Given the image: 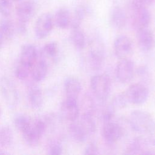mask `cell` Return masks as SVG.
<instances>
[{
	"mask_svg": "<svg viewBox=\"0 0 155 155\" xmlns=\"http://www.w3.org/2000/svg\"><path fill=\"white\" fill-rule=\"evenodd\" d=\"M90 87L94 95L101 101H105L111 91V82L106 74H97L91 77Z\"/></svg>",
	"mask_w": 155,
	"mask_h": 155,
	"instance_id": "6da1fadb",
	"label": "cell"
},
{
	"mask_svg": "<svg viewBox=\"0 0 155 155\" xmlns=\"http://www.w3.org/2000/svg\"><path fill=\"white\" fill-rule=\"evenodd\" d=\"M154 121L151 115L147 111L135 110L131 112L128 124L132 130L143 134Z\"/></svg>",
	"mask_w": 155,
	"mask_h": 155,
	"instance_id": "7a4b0ae2",
	"label": "cell"
},
{
	"mask_svg": "<svg viewBox=\"0 0 155 155\" xmlns=\"http://www.w3.org/2000/svg\"><path fill=\"white\" fill-rule=\"evenodd\" d=\"M105 48L103 41L99 38L92 39L88 47V61L94 70L99 69L105 59Z\"/></svg>",
	"mask_w": 155,
	"mask_h": 155,
	"instance_id": "3957f363",
	"label": "cell"
},
{
	"mask_svg": "<svg viewBox=\"0 0 155 155\" xmlns=\"http://www.w3.org/2000/svg\"><path fill=\"white\" fill-rule=\"evenodd\" d=\"M0 93L10 108L16 107L19 102L18 92L13 82L6 76L0 78Z\"/></svg>",
	"mask_w": 155,
	"mask_h": 155,
	"instance_id": "277c9868",
	"label": "cell"
},
{
	"mask_svg": "<svg viewBox=\"0 0 155 155\" xmlns=\"http://www.w3.org/2000/svg\"><path fill=\"white\" fill-rule=\"evenodd\" d=\"M125 93L129 103L135 105L144 104L149 95L147 87L141 83H135L130 85Z\"/></svg>",
	"mask_w": 155,
	"mask_h": 155,
	"instance_id": "5b68a950",
	"label": "cell"
},
{
	"mask_svg": "<svg viewBox=\"0 0 155 155\" xmlns=\"http://www.w3.org/2000/svg\"><path fill=\"white\" fill-rule=\"evenodd\" d=\"M124 129L119 123L113 120L104 122L102 135L106 143L114 144L119 140L124 134Z\"/></svg>",
	"mask_w": 155,
	"mask_h": 155,
	"instance_id": "8992f818",
	"label": "cell"
},
{
	"mask_svg": "<svg viewBox=\"0 0 155 155\" xmlns=\"http://www.w3.org/2000/svg\"><path fill=\"white\" fill-rule=\"evenodd\" d=\"M47 128L45 122L42 119H36L32 122L29 130L23 135L24 140L30 146H36L38 144L42 136Z\"/></svg>",
	"mask_w": 155,
	"mask_h": 155,
	"instance_id": "52a82bcc",
	"label": "cell"
},
{
	"mask_svg": "<svg viewBox=\"0 0 155 155\" xmlns=\"http://www.w3.org/2000/svg\"><path fill=\"white\" fill-rule=\"evenodd\" d=\"M116 76L122 83H127L133 79L134 73L133 62L128 58L120 59L115 69Z\"/></svg>",
	"mask_w": 155,
	"mask_h": 155,
	"instance_id": "ba28073f",
	"label": "cell"
},
{
	"mask_svg": "<svg viewBox=\"0 0 155 155\" xmlns=\"http://www.w3.org/2000/svg\"><path fill=\"white\" fill-rule=\"evenodd\" d=\"M53 18L49 13L41 15L37 19L35 25V33L40 39L45 38L51 31L53 27Z\"/></svg>",
	"mask_w": 155,
	"mask_h": 155,
	"instance_id": "9c48e42d",
	"label": "cell"
},
{
	"mask_svg": "<svg viewBox=\"0 0 155 155\" xmlns=\"http://www.w3.org/2000/svg\"><path fill=\"white\" fill-rule=\"evenodd\" d=\"M114 51L119 59L128 58L133 51V44L130 38L126 35L118 36L114 42Z\"/></svg>",
	"mask_w": 155,
	"mask_h": 155,
	"instance_id": "30bf717a",
	"label": "cell"
},
{
	"mask_svg": "<svg viewBox=\"0 0 155 155\" xmlns=\"http://www.w3.org/2000/svg\"><path fill=\"white\" fill-rule=\"evenodd\" d=\"M37 11V4L32 0H25L16 7V14L19 22L27 24Z\"/></svg>",
	"mask_w": 155,
	"mask_h": 155,
	"instance_id": "8fae6325",
	"label": "cell"
},
{
	"mask_svg": "<svg viewBox=\"0 0 155 155\" xmlns=\"http://www.w3.org/2000/svg\"><path fill=\"white\" fill-rule=\"evenodd\" d=\"M136 38L138 45L143 51H150L154 48L155 45L154 36L148 27L137 30Z\"/></svg>",
	"mask_w": 155,
	"mask_h": 155,
	"instance_id": "7c38bea8",
	"label": "cell"
},
{
	"mask_svg": "<svg viewBox=\"0 0 155 155\" xmlns=\"http://www.w3.org/2000/svg\"><path fill=\"white\" fill-rule=\"evenodd\" d=\"M61 113L66 120L70 122L76 120L80 114L77 100L66 98L61 105Z\"/></svg>",
	"mask_w": 155,
	"mask_h": 155,
	"instance_id": "4fadbf2b",
	"label": "cell"
},
{
	"mask_svg": "<svg viewBox=\"0 0 155 155\" xmlns=\"http://www.w3.org/2000/svg\"><path fill=\"white\" fill-rule=\"evenodd\" d=\"M151 20V15L148 8L133 10V25L137 30L148 28Z\"/></svg>",
	"mask_w": 155,
	"mask_h": 155,
	"instance_id": "5bb4252c",
	"label": "cell"
},
{
	"mask_svg": "<svg viewBox=\"0 0 155 155\" xmlns=\"http://www.w3.org/2000/svg\"><path fill=\"white\" fill-rule=\"evenodd\" d=\"M38 59V53L36 47L31 44L24 45L21 51L19 63L25 67L32 68Z\"/></svg>",
	"mask_w": 155,
	"mask_h": 155,
	"instance_id": "9a60e30c",
	"label": "cell"
},
{
	"mask_svg": "<svg viewBox=\"0 0 155 155\" xmlns=\"http://www.w3.org/2000/svg\"><path fill=\"white\" fill-rule=\"evenodd\" d=\"M127 22V16L124 10L118 6L114 7L110 13V22L111 26L118 30L124 28Z\"/></svg>",
	"mask_w": 155,
	"mask_h": 155,
	"instance_id": "2e32d148",
	"label": "cell"
},
{
	"mask_svg": "<svg viewBox=\"0 0 155 155\" xmlns=\"http://www.w3.org/2000/svg\"><path fill=\"white\" fill-rule=\"evenodd\" d=\"M64 89L66 98L78 100L82 90L81 83L74 77H68L64 81Z\"/></svg>",
	"mask_w": 155,
	"mask_h": 155,
	"instance_id": "e0dca14e",
	"label": "cell"
},
{
	"mask_svg": "<svg viewBox=\"0 0 155 155\" xmlns=\"http://www.w3.org/2000/svg\"><path fill=\"white\" fill-rule=\"evenodd\" d=\"M48 72V66L47 62L44 59L39 61L36 60L33 65L31 70V74L33 79L35 82H41L47 76Z\"/></svg>",
	"mask_w": 155,
	"mask_h": 155,
	"instance_id": "ac0fdd59",
	"label": "cell"
},
{
	"mask_svg": "<svg viewBox=\"0 0 155 155\" xmlns=\"http://www.w3.org/2000/svg\"><path fill=\"white\" fill-rule=\"evenodd\" d=\"M71 15L66 8H59L53 17V22L57 27L61 29L68 28L71 24Z\"/></svg>",
	"mask_w": 155,
	"mask_h": 155,
	"instance_id": "d6986e66",
	"label": "cell"
},
{
	"mask_svg": "<svg viewBox=\"0 0 155 155\" xmlns=\"http://www.w3.org/2000/svg\"><path fill=\"white\" fill-rule=\"evenodd\" d=\"M77 121L88 136L95 133L96 125L93 117V114L82 113V114L77 119Z\"/></svg>",
	"mask_w": 155,
	"mask_h": 155,
	"instance_id": "ffe728a7",
	"label": "cell"
},
{
	"mask_svg": "<svg viewBox=\"0 0 155 155\" xmlns=\"http://www.w3.org/2000/svg\"><path fill=\"white\" fill-rule=\"evenodd\" d=\"M28 101L30 105L35 109L40 108L43 104V95L41 89L36 85L30 86L28 91Z\"/></svg>",
	"mask_w": 155,
	"mask_h": 155,
	"instance_id": "44dd1931",
	"label": "cell"
},
{
	"mask_svg": "<svg viewBox=\"0 0 155 155\" xmlns=\"http://www.w3.org/2000/svg\"><path fill=\"white\" fill-rule=\"evenodd\" d=\"M71 122V123L70 124L68 128V131L70 136L77 142H84L87 139L88 136L79 125L77 119Z\"/></svg>",
	"mask_w": 155,
	"mask_h": 155,
	"instance_id": "7402d4cb",
	"label": "cell"
},
{
	"mask_svg": "<svg viewBox=\"0 0 155 155\" xmlns=\"http://www.w3.org/2000/svg\"><path fill=\"white\" fill-rule=\"evenodd\" d=\"M70 39L74 46L79 50H82L85 45V37L80 27L71 28Z\"/></svg>",
	"mask_w": 155,
	"mask_h": 155,
	"instance_id": "603a6c76",
	"label": "cell"
},
{
	"mask_svg": "<svg viewBox=\"0 0 155 155\" xmlns=\"http://www.w3.org/2000/svg\"><path fill=\"white\" fill-rule=\"evenodd\" d=\"M14 124L16 128L24 134L29 130L32 122L27 116L24 114H18L14 118Z\"/></svg>",
	"mask_w": 155,
	"mask_h": 155,
	"instance_id": "cb8c5ba5",
	"label": "cell"
},
{
	"mask_svg": "<svg viewBox=\"0 0 155 155\" xmlns=\"http://www.w3.org/2000/svg\"><path fill=\"white\" fill-rule=\"evenodd\" d=\"M13 142V134L8 126H3L0 128V144L5 148H9Z\"/></svg>",
	"mask_w": 155,
	"mask_h": 155,
	"instance_id": "d4e9b609",
	"label": "cell"
},
{
	"mask_svg": "<svg viewBox=\"0 0 155 155\" xmlns=\"http://www.w3.org/2000/svg\"><path fill=\"white\" fill-rule=\"evenodd\" d=\"M87 13V8L82 5H78L74 12L73 18L71 19L70 25L71 28L80 27V25L84 19Z\"/></svg>",
	"mask_w": 155,
	"mask_h": 155,
	"instance_id": "484cf974",
	"label": "cell"
},
{
	"mask_svg": "<svg viewBox=\"0 0 155 155\" xmlns=\"http://www.w3.org/2000/svg\"><path fill=\"white\" fill-rule=\"evenodd\" d=\"M15 27L12 21L4 19L0 22V32L4 36L5 40L11 39L14 34Z\"/></svg>",
	"mask_w": 155,
	"mask_h": 155,
	"instance_id": "4316f807",
	"label": "cell"
},
{
	"mask_svg": "<svg viewBox=\"0 0 155 155\" xmlns=\"http://www.w3.org/2000/svg\"><path fill=\"white\" fill-rule=\"evenodd\" d=\"M142 138L149 147H155V121L154 120L147 130L142 134Z\"/></svg>",
	"mask_w": 155,
	"mask_h": 155,
	"instance_id": "83f0119b",
	"label": "cell"
},
{
	"mask_svg": "<svg viewBox=\"0 0 155 155\" xmlns=\"http://www.w3.org/2000/svg\"><path fill=\"white\" fill-rule=\"evenodd\" d=\"M130 104L126 94L124 92L117 93L116 94L112 100L111 105L115 108V109H122L126 107L128 104Z\"/></svg>",
	"mask_w": 155,
	"mask_h": 155,
	"instance_id": "f1b7e54d",
	"label": "cell"
},
{
	"mask_svg": "<svg viewBox=\"0 0 155 155\" xmlns=\"http://www.w3.org/2000/svg\"><path fill=\"white\" fill-rule=\"evenodd\" d=\"M43 51L47 56L51 58H55L59 51L58 44L54 41L49 42L44 46Z\"/></svg>",
	"mask_w": 155,
	"mask_h": 155,
	"instance_id": "f546056e",
	"label": "cell"
},
{
	"mask_svg": "<svg viewBox=\"0 0 155 155\" xmlns=\"http://www.w3.org/2000/svg\"><path fill=\"white\" fill-rule=\"evenodd\" d=\"M83 113L93 114L94 110V104L92 97L89 95H85L82 101Z\"/></svg>",
	"mask_w": 155,
	"mask_h": 155,
	"instance_id": "4dcf8cb0",
	"label": "cell"
},
{
	"mask_svg": "<svg viewBox=\"0 0 155 155\" xmlns=\"http://www.w3.org/2000/svg\"><path fill=\"white\" fill-rule=\"evenodd\" d=\"M31 68L25 67L20 63L17 65L15 69V75L20 80H24L31 73Z\"/></svg>",
	"mask_w": 155,
	"mask_h": 155,
	"instance_id": "1f68e13d",
	"label": "cell"
},
{
	"mask_svg": "<svg viewBox=\"0 0 155 155\" xmlns=\"http://www.w3.org/2000/svg\"><path fill=\"white\" fill-rule=\"evenodd\" d=\"M13 0H0V14L4 17L8 16L12 10Z\"/></svg>",
	"mask_w": 155,
	"mask_h": 155,
	"instance_id": "d6a6232c",
	"label": "cell"
},
{
	"mask_svg": "<svg viewBox=\"0 0 155 155\" xmlns=\"http://www.w3.org/2000/svg\"><path fill=\"white\" fill-rule=\"evenodd\" d=\"M115 108L110 104L106 106L102 112V118L104 122L113 120L115 114Z\"/></svg>",
	"mask_w": 155,
	"mask_h": 155,
	"instance_id": "836d02e7",
	"label": "cell"
},
{
	"mask_svg": "<svg viewBox=\"0 0 155 155\" xmlns=\"http://www.w3.org/2000/svg\"><path fill=\"white\" fill-rule=\"evenodd\" d=\"M152 0H132L131 7L133 10L140 8H148Z\"/></svg>",
	"mask_w": 155,
	"mask_h": 155,
	"instance_id": "e575fe53",
	"label": "cell"
},
{
	"mask_svg": "<svg viewBox=\"0 0 155 155\" xmlns=\"http://www.w3.org/2000/svg\"><path fill=\"white\" fill-rule=\"evenodd\" d=\"M99 153V148L94 142H90L84 149V154H97Z\"/></svg>",
	"mask_w": 155,
	"mask_h": 155,
	"instance_id": "d590c367",
	"label": "cell"
},
{
	"mask_svg": "<svg viewBox=\"0 0 155 155\" xmlns=\"http://www.w3.org/2000/svg\"><path fill=\"white\" fill-rule=\"evenodd\" d=\"M62 153V147L58 143H54L51 145L49 148L48 153L52 155H59Z\"/></svg>",
	"mask_w": 155,
	"mask_h": 155,
	"instance_id": "8d00e7d4",
	"label": "cell"
},
{
	"mask_svg": "<svg viewBox=\"0 0 155 155\" xmlns=\"http://www.w3.org/2000/svg\"><path fill=\"white\" fill-rule=\"evenodd\" d=\"M4 41H5V39H4V36H2V35L0 32V48L2 47Z\"/></svg>",
	"mask_w": 155,
	"mask_h": 155,
	"instance_id": "74e56055",
	"label": "cell"
},
{
	"mask_svg": "<svg viewBox=\"0 0 155 155\" xmlns=\"http://www.w3.org/2000/svg\"><path fill=\"white\" fill-rule=\"evenodd\" d=\"M21 1V0H13V1Z\"/></svg>",
	"mask_w": 155,
	"mask_h": 155,
	"instance_id": "f35d334b",
	"label": "cell"
}]
</instances>
